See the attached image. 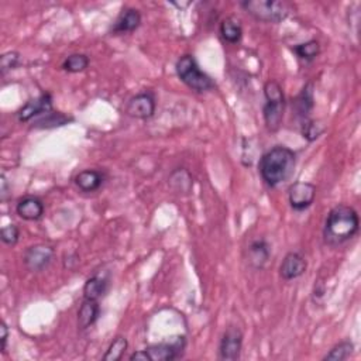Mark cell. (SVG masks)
<instances>
[{
    "label": "cell",
    "mask_w": 361,
    "mask_h": 361,
    "mask_svg": "<svg viewBox=\"0 0 361 361\" xmlns=\"http://www.w3.org/2000/svg\"><path fill=\"white\" fill-rule=\"evenodd\" d=\"M297 153L285 146H275L264 153L259 161V172L264 184L277 188L294 175Z\"/></svg>",
    "instance_id": "6da1fadb"
},
{
    "label": "cell",
    "mask_w": 361,
    "mask_h": 361,
    "mask_svg": "<svg viewBox=\"0 0 361 361\" xmlns=\"http://www.w3.org/2000/svg\"><path fill=\"white\" fill-rule=\"evenodd\" d=\"M360 230V218L354 207L337 205L331 209L323 226V240L329 247H340Z\"/></svg>",
    "instance_id": "7a4b0ae2"
},
{
    "label": "cell",
    "mask_w": 361,
    "mask_h": 361,
    "mask_svg": "<svg viewBox=\"0 0 361 361\" xmlns=\"http://www.w3.org/2000/svg\"><path fill=\"white\" fill-rule=\"evenodd\" d=\"M175 71L180 82H184L189 89L198 93H205L214 89L213 80L205 71L201 69L198 61L191 54H185L178 58L175 64Z\"/></svg>",
    "instance_id": "3957f363"
},
{
    "label": "cell",
    "mask_w": 361,
    "mask_h": 361,
    "mask_svg": "<svg viewBox=\"0 0 361 361\" xmlns=\"http://www.w3.org/2000/svg\"><path fill=\"white\" fill-rule=\"evenodd\" d=\"M264 98L266 103L263 107V116L266 122V127L268 131L275 133L279 130L282 120H284V113H285V96L281 85L270 80L264 84Z\"/></svg>",
    "instance_id": "277c9868"
},
{
    "label": "cell",
    "mask_w": 361,
    "mask_h": 361,
    "mask_svg": "<svg viewBox=\"0 0 361 361\" xmlns=\"http://www.w3.org/2000/svg\"><path fill=\"white\" fill-rule=\"evenodd\" d=\"M240 6L247 15L264 23H281L291 13V6L281 0H246Z\"/></svg>",
    "instance_id": "5b68a950"
},
{
    "label": "cell",
    "mask_w": 361,
    "mask_h": 361,
    "mask_svg": "<svg viewBox=\"0 0 361 361\" xmlns=\"http://www.w3.org/2000/svg\"><path fill=\"white\" fill-rule=\"evenodd\" d=\"M55 259V250L48 244H34L24 251L23 263L31 272L46 271Z\"/></svg>",
    "instance_id": "8992f818"
},
{
    "label": "cell",
    "mask_w": 361,
    "mask_h": 361,
    "mask_svg": "<svg viewBox=\"0 0 361 361\" xmlns=\"http://www.w3.org/2000/svg\"><path fill=\"white\" fill-rule=\"evenodd\" d=\"M157 99L151 91H144L134 95L126 104L127 116L138 120H149L156 115Z\"/></svg>",
    "instance_id": "52a82bcc"
},
{
    "label": "cell",
    "mask_w": 361,
    "mask_h": 361,
    "mask_svg": "<svg viewBox=\"0 0 361 361\" xmlns=\"http://www.w3.org/2000/svg\"><path fill=\"white\" fill-rule=\"evenodd\" d=\"M185 347H187L185 336H179L171 343L164 342L158 344H151L144 349V351L147 354L149 361H174L176 358L183 357Z\"/></svg>",
    "instance_id": "ba28073f"
},
{
    "label": "cell",
    "mask_w": 361,
    "mask_h": 361,
    "mask_svg": "<svg viewBox=\"0 0 361 361\" xmlns=\"http://www.w3.org/2000/svg\"><path fill=\"white\" fill-rule=\"evenodd\" d=\"M243 332L237 326H229L221 339L218 357L223 361H236L241 355Z\"/></svg>",
    "instance_id": "9c48e42d"
},
{
    "label": "cell",
    "mask_w": 361,
    "mask_h": 361,
    "mask_svg": "<svg viewBox=\"0 0 361 361\" xmlns=\"http://www.w3.org/2000/svg\"><path fill=\"white\" fill-rule=\"evenodd\" d=\"M53 111V96L50 93H43L39 98L28 100L23 107H20L16 113V118L20 123H27Z\"/></svg>",
    "instance_id": "30bf717a"
},
{
    "label": "cell",
    "mask_w": 361,
    "mask_h": 361,
    "mask_svg": "<svg viewBox=\"0 0 361 361\" xmlns=\"http://www.w3.org/2000/svg\"><path fill=\"white\" fill-rule=\"evenodd\" d=\"M316 191L317 189L313 184L298 180V183L293 184L290 189H288V202H290V206L295 212H304L313 205Z\"/></svg>",
    "instance_id": "8fae6325"
},
{
    "label": "cell",
    "mask_w": 361,
    "mask_h": 361,
    "mask_svg": "<svg viewBox=\"0 0 361 361\" xmlns=\"http://www.w3.org/2000/svg\"><path fill=\"white\" fill-rule=\"evenodd\" d=\"M315 107V85L313 82H308L297 98L293 100V111L299 123L312 119L311 115Z\"/></svg>",
    "instance_id": "7c38bea8"
},
{
    "label": "cell",
    "mask_w": 361,
    "mask_h": 361,
    "mask_svg": "<svg viewBox=\"0 0 361 361\" xmlns=\"http://www.w3.org/2000/svg\"><path fill=\"white\" fill-rule=\"evenodd\" d=\"M308 270V263L301 252L291 251L284 257L279 266V277L284 281H294L301 278Z\"/></svg>",
    "instance_id": "4fadbf2b"
},
{
    "label": "cell",
    "mask_w": 361,
    "mask_h": 361,
    "mask_svg": "<svg viewBox=\"0 0 361 361\" xmlns=\"http://www.w3.org/2000/svg\"><path fill=\"white\" fill-rule=\"evenodd\" d=\"M46 212V206L43 199L34 195H27L21 198L16 205V213L20 219L26 222H37L40 221Z\"/></svg>",
    "instance_id": "5bb4252c"
},
{
    "label": "cell",
    "mask_w": 361,
    "mask_h": 361,
    "mask_svg": "<svg viewBox=\"0 0 361 361\" xmlns=\"http://www.w3.org/2000/svg\"><path fill=\"white\" fill-rule=\"evenodd\" d=\"M271 259V247L267 240H252L247 247V263L251 268L263 270Z\"/></svg>",
    "instance_id": "9a60e30c"
},
{
    "label": "cell",
    "mask_w": 361,
    "mask_h": 361,
    "mask_svg": "<svg viewBox=\"0 0 361 361\" xmlns=\"http://www.w3.org/2000/svg\"><path fill=\"white\" fill-rule=\"evenodd\" d=\"M141 13L137 9L126 8L122 10L116 21L111 28L112 35H122V34H131L141 26Z\"/></svg>",
    "instance_id": "2e32d148"
},
{
    "label": "cell",
    "mask_w": 361,
    "mask_h": 361,
    "mask_svg": "<svg viewBox=\"0 0 361 361\" xmlns=\"http://www.w3.org/2000/svg\"><path fill=\"white\" fill-rule=\"evenodd\" d=\"M104 179V174L99 169H84L75 175L74 183L81 192L93 194L103 187Z\"/></svg>",
    "instance_id": "e0dca14e"
},
{
    "label": "cell",
    "mask_w": 361,
    "mask_h": 361,
    "mask_svg": "<svg viewBox=\"0 0 361 361\" xmlns=\"http://www.w3.org/2000/svg\"><path fill=\"white\" fill-rule=\"evenodd\" d=\"M100 316V305L99 301L84 298L80 309H78V328L81 331H86L92 328Z\"/></svg>",
    "instance_id": "ac0fdd59"
},
{
    "label": "cell",
    "mask_w": 361,
    "mask_h": 361,
    "mask_svg": "<svg viewBox=\"0 0 361 361\" xmlns=\"http://www.w3.org/2000/svg\"><path fill=\"white\" fill-rule=\"evenodd\" d=\"M221 37L228 44H237L243 39V26L236 17H226L219 27Z\"/></svg>",
    "instance_id": "d6986e66"
},
{
    "label": "cell",
    "mask_w": 361,
    "mask_h": 361,
    "mask_svg": "<svg viewBox=\"0 0 361 361\" xmlns=\"http://www.w3.org/2000/svg\"><path fill=\"white\" fill-rule=\"evenodd\" d=\"M107 290H109V281H107V278L93 275L88 278L84 285V298L99 301L106 295Z\"/></svg>",
    "instance_id": "ffe728a7"
},
{
    "label": "cell",
    "mask_w": 361,
    "mask_h": 361,
    "mask_svg": "<svg viewBox=\"0 0 361 361\" xmlns=\"http://www.w3.org/2000/svg\"><path fill=\"white\" fill-rule=\"evenodd\" d=\"M89 62H91V59L86 54L77 53V54L68 55L64 59L61 68L65 72H69V74H80V72H84L89 66Z\"/></svg>",
    "instance_id": "44dd1931"
},
{
    "label": "cell",
    "mask_w": 361,
    "mask_h": 361,
    "mask_svg": "<svg viewBox=\"0 0 361 361\" xmlns=\"http://www.w3.org/2000/svg\"><path fill=\"white\" fill-rule=\"evenodd\" d=\"M293 51L301 61L312 62L320 54V44H319L317 40H309V41H305L302 44L294 46Z\"/></svg>",
    "instance_id": "7402d4cb"
},
{
    "label": "cell",
    "mask_w": 361,
    "mask_h": 361,
    "mask_svg": "<svg viewBox=\"0 0 361 361\" xmlns=\"http://www.w3.org/2000/svg\"><path fill=\"white\" fill-rule=\"evenodd\" d=\"M129 347V342L124 336H116L112 343L107 347L103 360L104 361H119L124 355L126 350Z\"/></svg>",
    "instance_id": "603a6c76"
},
{
    "label": "cell",
    "mask_w": 361,
    "mask_h": 361,
    "mask_svg": "<svg viewBox=\"0 0 361 361\" xmlns=\"http://www.w3.org/2000/svg\"><path fill=\"white\" fill-rule=\"evenodd\" d=\"M69 118H66L65 115L59 113V112H50L39 119L34 120V127L39 129H53V127H59V126H65L68 124Z\"/></svg>",
    "instance_id": "cb8c5ba5"
},
{
    "label": "cell",
    "mask_w": 361,
    "mask_h": 361,
    "mask_svg": "<svg viewBox=\"0 0 361 361\" xmlns=\"http://www.w3.org/2000/svg\"><path fill=\"white\" fill-rule=\"evenodd\" d=\"M169 183H171L172 188L179 194L180 192L188 194L192 188V184H194L189 172L185 171V169H178V171L172 172V175L169 178Z\"/></svg>",
    "instance_id": "d4e9b609"
},
{
    "label": "cell",
    "mask_w": 361,
    "mask_h": 361,
    "mask_svg": "<svg viewBox=\"0 0 361 361\" xmlns=\"http://www.w3.org/2000/svg\"><path fill=\"white\" fill-rule=\"evenodd\" d=\"M354 351V343L350 340H343L337 343L335 347L331 349V351L323 357L324 361H343L347 360Z\"/></svg>",
    "instance_id": "484cf974"
},
{
    "label": "cell",
    "mask_w": 361,
    "mask_h": 361,
    "mask_svg": "<svg viewBox=\"0 0 361 361\" xmlns=\"http://www.w3.org/2000/svg\"><path fill=\"white\" fill-rule=\"evenodd\" d=\"M299 130H301V134L305 140H308L309 142L317 140L323 131H324V127L320 122H316L313 119H309V120H305L302 123H299Z\"/></svg>",
    "instance_id": "4316f807"
},
{
    "label": "cell",
    "mask_w": 361,
    "mask_h": 361,
    "mask_svg": "<svg viewBox=\"0 0 361 361\" xmlns=\"http://www.w3.org/2000/svg\"><path fill=\"white\" fill-rule=\"evenodd\" d=\"M20 65V54L16 51H9L5 53L2 57H0V74L2 77H5L8 72H10L12 69H16Z\"/></svg>",
    "instance_id": "83f0119b"
},
{
    "label": "cell",
    "mask_w": 361,
    "mask_h": 361,
    "mask_svg": "<svg viewBox=\"0 0 361 361\" xmlns=\"http://www.w3.org/2000/svg\"><path fill=\"white\" fill-rule=\"evenodd\" d=\"M0 239L8 246H16L20 239V229L16 225H8L0 232Z\"/></svg>",
    "instance_id": "f1b7e54d"
},
{
    "label": "cell",
    "mask_w": 361,
    "mask_h": 361,
    "mask_svg": "<svg viewBox=\"0 0 361 361\" xmlns=\"http://www.w3.org/2000/svg\"><path fill=\"white\" fill-rule=\"evenodd\" d=\"M12 196V187L9 185V180L5 174L0 175V201L6 202Z\"/></svg>",
    "instance_id": "f546056e"
},
{
    "label": "cell",
    "mask_w": 361,
    "mask_h": 361,
    "mask_svg": "<svg viewBox=\"0 0 361 361\" xmlns=\"http://www.w3.org/2000/svg\"><path fill=\"white\" fill-rule=\"evenodd\" d=\"M9 326L6 324V322L0 323V350H2V354L6 353V347H8V340H9Z\"/></svg>",
    "instance_id": "4dcf8cb0"
},
{
    "label": "cell",
    "mask_w": 361,
    "mask_h": 361,
    "mask_svg": "<svg viewBox=\"0 0 361 361\" xmlns=\"http://www.w3.org/2000/svg\"><path fill=\"white\" fill-rule=\"evenodd\" d=\"M129 360L130 361H149L147 360V354H146V351L144 350H138V351H134L130 357H129Z\"/></svg>",
    "instance_id": "1f68e13d"
}]
</instances>
